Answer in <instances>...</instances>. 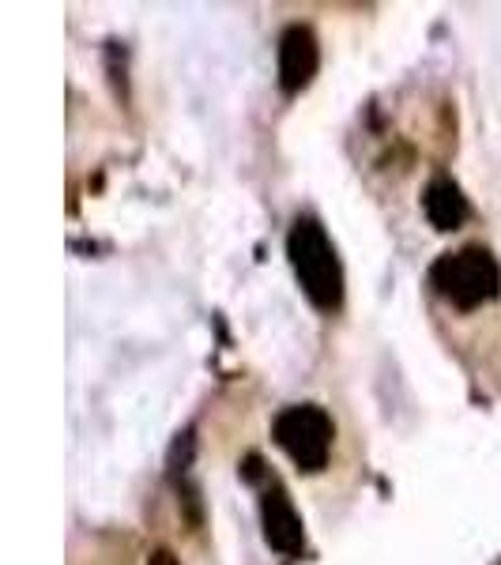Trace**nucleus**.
Segmentation results:
<instances>
[{"mask_svg":"<svg viewBox=\"0 0 501 565\" xmlns=\"http://www.w3.org/2000/svg\"><path fill=\"white\" fill-rule=\"evenodd\" d=\"M287 257L302 282L306 298L317 309L343 306V264L335 257V245L313 215H298L287 234Z\"/></svg>","mask_w":501,"mask_h":565,"instance_id":"f257e3e1","label":"nucleus"},{"mask_svg":"<svg viewBox=\"0 0 501 565\" xmlns=\"http://www.w3.org/2000/svg\"><path fill=\"white\" fill-rule=\"evenodd\" d=\"M430 287L457 309H479L494 302L501 290V268L482 245H468L460 253H445L430 268Z\"/></svg>","mask_w":501,"mask_h":565,"instance_id":"f03ea898","label":"nucleus"},{"mask_svg":"<svg viewBox=\"0 0 501 565\" xmlns=\"http://www.w3.org/2000/svg\"><path fill=\"white\" fill-rule=\"evenodd\" d=\"M271 437L298 463V471H321L328 463V452H332L335 430H332V418L317 404H295L276 415Z\"/></svg>","mask_w":501,"mask_h":565,"instance_id":"7ed1b4c3","label":"nucleus"},{"mask_svg":"<svg viewBox=\"0 0 501 565\" xmlns=\"http://www.w3.org/2000/svg\"><path fill=\"white\" fill-rule=\"evenodd\" d=\"M260 516H264V540L276 554L284 558H298L306 551V527L302 516L295 513V501L276 479L264 487V501H260Z\"/></svg>","mask_w":501,"mask_h":565,"instance_id":"20e7f679","label":"nucleus"},{"mask_svg":"<svg viewBox=\"0 0 501 565\" xmlns=\"http://www.w3.org/2000/svg\"><path fill=\"white\" fill-rule=\"evenodd\" d=\"M317 65H321V50H317L313 31L302 23L287 26L284 39H279V87L287 95H298L313 84Z\"/></svg>","mask_w":501,"mask_h":565,"instance_id":"39448f33","label":"nucleus"},{"mask_svg":"<svg viewBox=\"0 0 501 565\" xmlns=\"http://www.w3.org/2000/svg\"><path fill=\"white\" fill-rule=\"evenodd\" d=\"M423 212L430 218L434 231H460L468 218V200H463L460 185L452 178H434L423 193Z\"/></svg>","mask_w":501,"mask_h":565,"instance_id":"423d86ee","label":"nucleus"},{"mask_svg":"<svg viewBox=\"0 0 501 565\" xmlns=\"http://www.w3.org/2000/svg\"><path fill=\"white\" fill-rule=\"evenodd\" d=\"M148 565H181V562L174 558V551H151Z\"/></svg>","mask_w":501,"mask_h":565,"instance_id":"0eeeda50","label":"nucleus"}]
</instances>
